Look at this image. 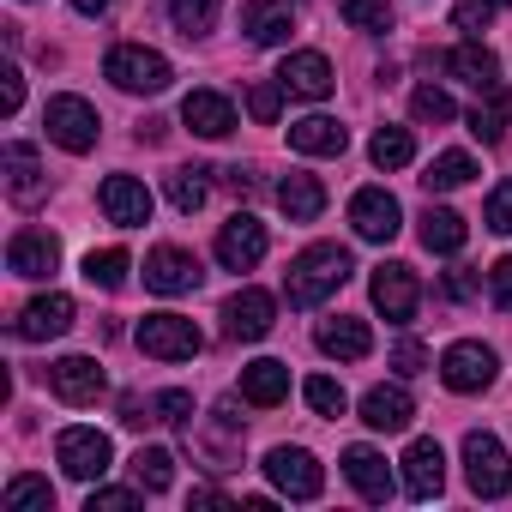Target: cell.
<instances>
[{
  "mask_svg": "<svg viewBox=\"0 0 512 512\" xmlns=\"http://www.w3.org/2000/svg\"><path fill=\"white\" fill-rule=\"evenodd\" d=\"M344 278H350V253L338 241H320V247H302L296 260H290L284 296H290V308H320L326 296L344 290Z\"/></svg>",
  "mask_w": 512,
  "mask_h": 512,
  "instance_id": "cell-1",
  "label": "cell"
},
{
  "mask_svg": "<svg viewBox=\"0 0 512 512\" xmlns=\"http://www.w3.org/2000/svg\"><path fill=\"white\" fill-rule=\"evenodd\" d=\"M103 73H109L121 91H133V97H157V91H169V79H175V67H169L157 49H145V43H121V49H109Z\"/></svg>",
  "mask_w": 512,
  "mask_h": 512,
  "instance_id": "cell-2",
  "label": "cell"
},
{
  "mask_svg": "<svg viewBox=\"0 0 512 512\" xmlns=\"http://www.w3.org/2000/svg\"><path fill=\"white\" fill-rule=\"evenodd\" d=\"M464 482H470V494H482V500H500V494L512 488V452H506L494 434H482V428L464 434Z\"/></svg>",
  "mask_w": 512,
  "mask_h": 512,
  "instance_id": "cell-3",
  "label": "cell"
},
{
  "mask_svg": "<svg viewBox=\"0 0 512 512\" xmlns=\"http://www.w3.org/2000/svg\"><path fill=\"white\" fill-rule=\"evenodd\" d=\"M133 338H139V350L157 356V362H193V356L205 350V332H199L193 320H181V314H145V320L133 326Z\"/></svg>",
  "mask_w": 512,
  "mask_h": 512,
  "instance_id": "cell-4",
  "label": "cell"
},
{
  "mask_svg": "<svg viewBox=\"0 0 512 512\" xmlns=\"http://www.w3.org/2000/svg\"><path fill=\"white\" fill-rule=\"evenodd\" d=\"M43 127H49V139H55L61 151H73V157H85V151L97 145V133H103V121H97V109H91L85 97H49Z\"/></svg>",
  "mask_w": 512,
  "mask_h": 512,
  "instance_id": "cell-5",
  "label": "cell"
},
{
  "mask_svg": "<svg viewBox=\"0 0 512 512\" xmlns=\"http://www.w3.org/2000/svg\"><path fill=\"white\" fill-rule=\"evenodd\" d=\"M368 296H374V308L386 314V326H410V320H416V308H422V284H416V272H410V266H398V260H386V266L374 272Z\"/></svg>",
  "mask_w": 512,
  "mask_h": 512,
  "instance_id": "cell-6",
  "label": "cell"
},
{
  "mask_svg": "<svg viewBox=\"0 0 512 512\" xmlns=\"http://www.w3.org/2000/svg\"><path fill=\"white\" fill-rule=\"evenodd\" d=\"M55 458H61V470H67L73 482H97V476L109 470L115 446H109V434H97V428H61Z\"/></svg>",
  "mask_w": 512,
  "mask_h": 512,
  "instance_id": "cell-7",
  "label": "cell"
},
{
  "mask_svg": "<svg viewBox=\"0 0 512 512\" xmlns=\"http://www.w3.org/2000/svg\"><path fill=\"white\" fill-rule=\"evenodd\" d=\"M266 476H272L290 500H320V488H326V470L314 464L308 446H272V452H266Z\"/></svg>",
  "mask_w": 512,
  "mask_h": 512,
  "instance_id": "cell-8",
  "label": "cell"
},
{
  "mask_svg": "<svg viewBox=\"0 0 512 512\" xmlns=\"http://www.w3.org/2000/svg\"><path fill=\"white\" fill-rule=\"evenodd\" d=\"M266 223L260 217H247V211H235L223 229H217V260L229 266V272H253V266H260L266 260Z\"/></svg>",
  "mask_w": 512,
  "mask_h": 512,
  "instance_id": "cell-9",
  "label": "cell"
},
{
  "mask_svg": "<svg viewBox=\"0 0 512 512\" xmlns=\"http://www.w3.org/2000/svg\"><path fill=\"white\" fill-rule=\"evenodd\" d=\"M350 223H356L362 241H392V235L404 229V205H398L386 187H362V193L350 199Z\"/></svg>",
  "mask_w": 512,
  "mask_h": 512,
  "instance_id": "cell-10",
  "label": "cell"
},
{
  "mask_svg": "<svg viewBox=\"0 0 512 512\" xmlns=\"http://www.w3.org/2000/svg\"><path fill=\"white\" fill-rule=\"evenodd\" d=\"M494 368H500L494 350H488V344H470V338L440 356V380H446L452 392H482V386H494Z\"/></svg>",
  "mask_w": 512,
  "mask_h": 512,
  "instance_id": "cell-11",
  "label": "cell"
},
{
  "mask_svg": "<svg viewBox=\"0 0 512 512\" xmlns=\"http://www.w3.org/2000/svg\"><path fill=\"white\" fill-rule=\"evenodd\" d=\"M199 284V260L187 247H151L145 253V290H157V296H187Z\"/></svg>",
  "mask_w": 512,
  "mask_h": 512,
  "instance_id": "cell-12",
  "label": "cell"
},
{
  "mask_svg": "<svg viewBox=\"0 0 512 512\" xmlns=\"http://www.w3.org/2000/svg\"><path fill=\"white\" fill-rule=\"evenodd\" d=\"M272 314H278V302H272L266 290H235V296L223 302V332H229L235 344H253V338L272 332Z\"/></svg>",
  "mask_w": 512,
  "mask_h": 512,
  "instance_id": "cell-13",
  "label": "cell"
},
{
  "mask_svg": "<svg viewBox=\"0 0 512 512\" xmlns=\"http://www.w3.org/2000/svg\"><path fill=\"white\" fill-rule=\"evenodd\" d=\"M278 85L290 91V97H308V103H320V97H332V61L320 55V49H296V55H284V67H278Z\"/></svg>",
  "mask_w": 512,
  "mask_h": 512,
  "instance_id": "cell-14",
  "label": "cell"
},
{
  "mask_svg": "<svg viewBox=\"0 0 512 512\" xmlns=\"http://www.w3.org/2000/svg\"><path fill=\"white\" fill-rule=\"evenodd\" d=\"M97 199H103L109 223H121V229L151 223V187H145V181H133V175H109V181L97 187Z\"/></svg>",
  "mask_w": 512,
  "mask_h": 512,
  "instance_id": "cell-15",
  "label": "cell"
},
{
  "mask_svg": "<svg viewBox=\"0 0 512 512\" xmlns=\"http://www.w3.org/2000/svg\"><path fill=\"white\" fill-rule=\"evenodd\" d=\"M73 314H79V308H73V296L49 290V296H37V302L19 314V326H13V332H19L25 344H49V338H61V332L73 326Z\"/></svg>",
  "mask_w": 512,
  "mask_h": 512,
  "instance_id": "cell-16",
  "label": "cell"
},
{
  "mask_svg": "<svg viewBox=\"0 0 512 512\" xmlns=\"http://www.w3.org/2000/svg\"><path fill=\"white\" fill-rule=\"evenodd\" d=\"M446 488V452H440V440H410V452H404V494L410 500H434Z\"/></svg>",
  "mask_w": 512,
  "mask_h": 512,
  "instance_id": "cell-17",
  "label": "cell"
},
{
  "mask_svg": "<svg viewBox=\"0 0 512 512\" xmlns=\"http://www.w3.org/2000/svg\"><path fill=\"white\" fill-rule=\"evenodd\" d=\"M49 386L67 404H97L103 398V368H97V356H61L49 368Z\"/></svg>",
  "mask_w": 512,
  "mask_h": 512,
  "instance_id": "cell-18",
  "label": "cell"
},
{
  "mask_svg": "<svg viewBox=\"0 0 512 512\" xmlns=\"http://www.w3.org/2000/svg\"><path fill=\"white\" fill-rule=\"evenodd\" d=\"M7 266H13L19 278H49V272L61 266V241H55L49 229H19L13 247H7Z\"/></svg>",
  "mask_w": 512,
  "mask_h": 512,
  "instance_id": "cell-19",
  "label": "cell"
},
{
  "mask_svg": "<svg viewBox=\"0 0 512 512\" xmlns=\"http://www.w3.org/2000/svg\"><path fill=\"white\" fill-rule=\"evenodd\" d=\"M241 31L260 49H278V43L296 37V13L284 7V0H247V7H241Z\"/></svg>",
  "mask_w": 512,
  "mask_h": 512,
  "instance_id": "cell-20",
  "label": "cell"
},
{
  "mask_svg": "<svg viewBox=\"0 0 512 512\" xmlns=\"http://www.w3.org/2000/svg\"><path fill=\"white\" fill-rule=\"evenodd\" d=\"M344 476L356 482L362 500H374V506L392 500V464H386L374 446H350V452H344Z\"/></svg>",
  "mask_w": 512,
  "mask_h": 512,
  "instance_id": "cell-21",
  "label": "cell"
},
{
  "mask_svg": "<svg viewBox=\"0 0 512 512\" xmlns=\"http://www.w3.org/2000/svg\"><path fill=\"white\" fill-rule=\"evenodd\" d=\"M410 416H416V404H410L404 386H374V392L362 398V422H368L374 434H404Z\"/></svg>",
  "mask_w": 512,
  "mask_h": 512,
  "instance_id": "cell-22",
  "label": "cell"
},
{
  "mask_svg": "<svg viewBox=\"0 0 512 512\" xmlns=\"http://www.w3.org/2000/svg\"><path fill=\"white\" fill-rule=\"evenodd\" d=\"M181 121H187L199 139H223V133H235V109H229V97H217V91H187Z\"/></svg>",
  "mask_w": 512,
  "mask_h": 512,
  "instance_id": "cell-23",
  "label": "cell"
},
{
  "mask_svg": "<svg viewBox=\"0 0 512 512\" xmlns=\"http://www.w3.org/2000/svg\"><path fill=\"white\" fill-rule=\"evenodd\" d=\"M290 145H296L302 157H338V151L350 145V133H344L332 115H302V121H290Z\"/></svg>",
  "mask_w": 512,
  "mask_h": 512,
  "instance_id": "cell-24",
  "label": "cell"
},
{
  "mask_svg": "<svg viewBox=\"0 0 512 512\" xmlns=\"http://www.w3.org/2000/svg\"><path fill=\"white\" fill-rule=\"evenodd\" d=\"M241 398L260 404V410L284 404V398H290V368H284V362H247V368H241Z\"/></svg>",
  "mask_w": 512,
  "mask_h": 512,
  "instance_id": "cell-25",
  "label": "cell"
},
{
  "mask_svg": "<svg viewBox=\"0 0 512 512\" xmlns=\"http://www.w3.org/2000/svg\"><path fill=\"white\" fill-rule=\"evenodd\" d=\"M314 344H320L326 356H338V362H362V356L374 350V332H368L362 320H344V314H338V320H326V326L314 332Z\"/></svg>",
  "mask_w": 512,
  "mask_h": 512,
  "instance_id": "cell-26",
  "label": "cell"
},
{
  "mask_svg": "<svg viewBox=\"0 0 512 512\" xmlns=\"http://www.w3.org/2000/svg\"><path fill=\"white\" fill-rule=\"evenodd\" d=\"M446 73H452V79H464V85H476V91L500 85V61H494V49H482L476 37H470V43H458V49L446 55Z\"/></svg>",
  "mask_w": 512,
  "mask_h": 512,
  "instance_id": "cell-27",
  "label": "cell"
},
{
  "mask_svg": "<svg viewBox=\"0 0 512 512\" xmlns=\"http://www.w3.org/2000/svg\"><path fill=\"white\" fill-rule=\"evenodd\" d=\"M506 127H512V91L506 85H488L476 97V109H470V133L482 145H494V139H506Z\"/></svg>",
  "mask_w": 512,
  "mask_h": 512,
  "instance_id": "cell-28",
  "label": "cell"
},
{
  "mask_svg": "<svg viewBox=\"0 0 512 512\" xmlns=\"http://www.w3.org/2000/svg\"><path fill=\"white\" fill-rule=\"evenodd\" d=\"M278 205H284L290 223H314V217L326 211V187H320L314 175H284V181H278Z\"/></svg>",
  "mask_w": 512,
  "mask_h": 512,
  "instance_id": "cell-29",
  "label": "cell"
},
{
  "mask_svg": "<svg viewBox=\"0 0 512 512\" xmlns=\"http://www.w3.org/2000/svg\"><path fill=\"white\" fill-rule=\"evenodd\" d=\"M416 235H422V247H428V253H458L470 229H464V217H458V211H446V205H428Z\"/></svg>",
  "mask_w": 512,
  "mask_h": 512,
  "instance_id": "cell-30",
  "label": "cell"
},
{
  "mask_svg": "<svg viewBox=\"0 0 512 512\" xmlns=\"http://www.w3.org/2000/svg\"><path fill=\"white\" fill-rule=\"evenodd\" d=\"M7 187L19 205H37L43 199V169H37V151L31 145H7Z\"/></svg>",
  "mask_w": 512,
  "mask_h": 512,
  "instance_id": "cell-31",
  "label": "cell"
},
{
  "mask_svg": "<svg viewBox=\"0 0 512 512\" xmlns=\"http://www.w3.org/2000/svg\"><path fill=\"white\" fill-rule=\"evenodd\" d=\"M368 157H374V169H410V163H416V139H410V127H380L374 145H368Z\"/></svg>",
  "mask_w": 512,
  "mask_h": 512,
  "instance_id": "cell-32",
  "label": "cell"
},
{
  "mask_svg": "<svg viewBox=\"0 0 512 512\" xmlns=\"http://www.w3.org/2000/svg\"><path fill=\"white\" fill-rule=\"evenodd\" d=\"M470 175H476V163H470L464 151H440V157L428 163V175H422V187H428V193H452V187H464Z\"/></svg>",
  "mask_w": 512,
  "mask_h": 512,
  "instance_id": "cell-33",
  "label": "cell"
},
{
  "mask_svg": "<svg viewBox=\"0 0 512 512\" xmlns=\"http://www.w3.org/2000/svg\"><path fill=\"white\" fill-rule=\"evenodd\" d=\"M217 7H223V0H169V19H175L181 37H211Z\"/></svg>",
  "mask_w": 512,
  "mask_h": 512,
  "instance_id": "cell-34",
  "label": "cell"
},
{
  "mask_svg": "<svg viewBox=\"0 0 512 512\" xmlns=\"http://www.w3.org/2000/svg\"><path fill=\"white\" fill-rule=\"evenodd\" d=\"M205 175H211V169H175V175H169V205H175L181 217H193V211L205 205V193H211Z\"/></svg>",
  "mask_w": 512,
  "mask_h": 512,
  "instance_id": "cell-35",
  "label": "cell"
},
{
  "mask_svg": "<svg viewBox=\"0 0 512 512\" xmlns=\"http://www.w3.org/2000/svg\"><path fill=\"white\" fill-rule=\"evenodd\" d=\"M133 476H139L145 494H163L169 476H175V458H169L163 446H139V452H133Z\"/></svg>",
  "mask_w": 512,
  "mask_h": 512,
  "instance_id": "cell-36",
  "label": "cell"
},
{
  "mask_svg": "<svg viewBox=\"0 0 512 512\" xmlns=\"http://www.w3.org/2000/svg\"><path fill=\"white\" fill-rule=\"evenodd\" d=\"M7 512H55V488L43 476H13L7 482Z\"/></svg>",
  "mask_w": 512,
  "mask_h": 512,
  "instance_id": "cell-37",
  "label": "cell"
},
{
  "mask_svg": "<svg viewBox=\"0 0 512 512\" xmlns=\"http://www.w3.org/2000/svg\"><path fill=\"white\" fill-rule=\"evenodd\" d=\"M338 13L356 31H368V37H386L392 31V0H338Z\"/></svg>",
  "mask_w": 512,
  "mask_h": 512,
  "instance_id": "cell-38",
  "label": "cell"
},
{
  "mask_svg": "<svg viewBox=\"0 0 512 512\" xmlns=\"http://www.w3.org/2000/svg\"><path fill=\"white\" fill-rule=\"evenodd\" d=\"M127 266H133V260H127V253H121V247H103V253H85V278H91L97 290H121V284H127Z\"/></svg>",
  "mask_w": 512,
  "mask_h": 512,
  "instance_id": "cell-39",
  "label": "cell"
},
{
  "mask_svg": "<svg viewBox=\"0 0 512 512\" xmlns=\"http://www.w3.org/2000/svg\"><path fill=\"white\" fill-rule=\"evenodd\" d=\"M410 109H416V121H428V127H446V121L458 115V109H452V97H446L440 85H416Z\"/></svg>",
  "mask_w": 512,
  "mask_h": 512,
  "instance_id": "cell-40",
  "label": "cell"
},
{
  "mask_svg": "<svg viewBox=\"0 0 512 512\" xmlns=\"http://www.w3.org/2000/svg\"><path fill=\"white\" fill-rule=\"evenodd\" d=\"M278 109H284V85H278V79H260V85L247 91V115H253V121H266V127H272Z\"/></svg>",
  "mask_w": 512,
  "mask_h": 512,
  "instance_id": "cell-41",
  "label": "cell"
},
{
  "mask_svg": "<svg viewBox=\"0 0 512 512\" xmlns=\"http://www.w3.org/2000/svg\"><path fill=\"white\" fill-rule=\"evenodd\" d=\"M302 398H308L320 416H344V386H338V380H326V374H314V380L302 386Z\"/></svg>",
  "mask_w": 512,
  "mask_h": 512,
  "instance_id": "cell-42",
  "label": "cell"
},
{
  "mask_svg": "<svg viewBox=\"0 0 512 512\" xmlns=\"http://www.w3.org/2000/svg\"><path fill=\"white\" fill-rule=\"evenodd\" d=\"M494 13H500L494 0H458V13H452V25H458L464 37H482V31L494 25Z\"/></svg>",
  "mask_w": 512,
  "mask_h": 512,
  "instance_id": "cell-43",
  "label": "cell"
},
{
  "mask_svg": "<svg viewBox=\"0 0 512 512\" xmlns=\"http://www.w3.org/2000/svg\"><path fill=\"white\" fill-rule=\"evenodd\" d=\"M482 223H488L494 235H512V181H500V187L488 193V211H482Z\"/></svg>",
  "mask_w": 512,
  "mask_h": 512,
  "instance_id": "cell-44",
  "label": "cell"
},
{
  "mask_svg": "<svg viewBox=\"0 0 512 512\" xmlns=\"http://www.w3.org/2000/svg\"><path fill=\"white\" fill-rule=\"evenodd\" d=\"M151 410H157V422H169V428H187V422H193V398H187V392H157Z\"/></svg>",
  "mask_w": 512,
  "mask_h": 512,
  "instance_id": "cell-45",
  "label": "cell"
},
{
  "mask_svg": "<svg viewBox=\"0 0 512 512\" xmlns=\"http://www.w3.org/2000/svg\"><path fill=\"white\" fill-rule=\"evenodd\" d=\"M127 506H139L133 488H91V500H85V512H127Z\"/></svg>",
  "mask_w": 512,
  "mask_h": 512,
  "instance_id": "cell-46",
  "label": "cell"
},
{
  "mask_svg": "<svg viewBox=\"0 0 512 512\" xmlns=\"http://www.w3.org/2000/svg\"><path fill=\"white\" fill-rule=\"evenodd\" d=\"M488 296H494V302H500V308L512 314V253H506V260H494V266H488Z\"/></svg>",
  "mask_w": 512,
  "mask_h": 512,
  "instance_id": "cell-47",
  "label": "cell"
},
{
  "mask_svg": "<svg viewBox=\"0 0 512 512\" xmlns=\"http://www.w3.org/2000/svg\"><path fill=\"white\" fill-rule=\"evenodd\" d=\"M19 103H25V73L7 67L0 73V115H19Z\"/></svg>",
  "mask_w": 512,
  "mask_h": 512,
  "instance_id": "cell-48",
  "label": "cell"
},
{
  "mask_svg": "<svg viewBox=\"0 0 512 512\" xmlns=\"http://www.w3.org/2000/svg\"><path fill=\"white\" fill-rule=\"evenodd\" d=\"M392 368H398V374H422V368H428V350H422V344H398V350H392Z\"/></svg>",
  "mask_w": 512,
  "mask_h": 512,
  "instance_id": "cell-49",
  "label": "cell"
},
{
  "mask_svg": "<svg viewBox=\"0 0 512 512\" xmlns=\"http://www.w3.org/2000/svg\"><path fill=\"white\" fill-rule=\"evenodd\" d=\"M121 422H127V428H139V422H151V416H145V404H139V398H121Z\"/></svg>",
  "mask_w": 512,
  "mask_h": 512,
  "instance_id": "cell-50",
  "label": "cell"
},
{
  "mask_svg": "<svg viewBox=\"0 0 512 512\" xmlns=\"http://www.w3.org/2000/svg\"><path fill=\"white\" fill-rule=\"evenodd\" d=\"M229 187H235V193L247 199V193H253V187H260V181H253V169H229Z\"/></svg>",
  "mask_w": 512,
  "mask_h": 512,
  "instance_id": "cell-51",
  "label": "cell"
},
{
  "mask_svg": "<svg viewBox=\"0 0 512 512\" xmlns=\"http://www.w3.org/2000/svg\"><path fill=\"white\" fill-rule=\"evenodd\" d=\"M73 7H79L85 19H97V13H109V7H115V0H73Z\"/></svg>",
  "mask_w": 512,
  "mask_h": 512,
  "instance_id": "cell-52",
  "label": "cell"
},
{
  "mask_svg": "<svg viewBox=\"0 0 512 512\" xmlns=\"http://www.w3.org/2000/svg\"><path fill=\"white\" fill-rule=\"evenodd\" d=\"M470 290H476V284H470L464 272H452V278H446V296H470Z\"/></svg>",
  "mask_w": 512,
  "mask_h": 512,
  "instance_id": "cell-53",
  "label": "cell"
},
{
  "mask_svg": "<svg viewBox=\"0 0 512 512\" xmlns=\"http://www.w3.org/2000/svg\"><path fill=\"white\" fill-rule=\"evenodd\" d=\"M494 7H512V0H494Z\"/></svg>",
  "mask_w": 512,
  "mask_h": 512,
  "instance_id": "cell-54",
  "label": "cell"
}]
</instances>
